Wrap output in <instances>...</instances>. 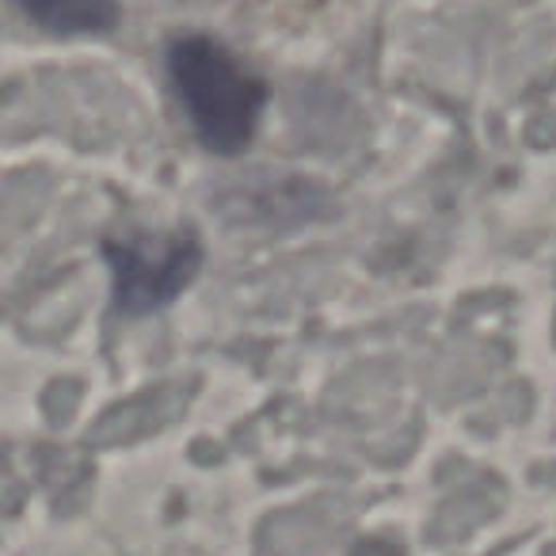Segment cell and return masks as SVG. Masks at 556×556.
I'll list each match as a JSON object with an SVG mask.
<instances>
[{"instance_id": "6da1fadb", "label": "cell", "mask_w": 556, "mask_h": 556, "mask_svg": "<svg viewBox=\"0 0 556 556\" xmlns=\"http://www.w3.org/2000/svg\"><path fill=\"white\" fill-rule=\"evenodd\" d=\"M168 80L202 149L237 156L252 146L267 108V85L248 73L229 47L206 35H187L168 47Z\"/></svg>"}, {"instance_id": "7a4b0ae2", "label": "cell", "mask_w": 556, "mask_h": 556, "mask_svg": "<svg viewBox=\"0 0 556 556\" xmlns=\"http://www.w3.org/2000/svg\"><path fill=\"white\" fill-rule=\"evenodd\" d=\"M103 255L115 275V309L123 317H146L172 305L202 267V244L194 232H172L161 240H108Z\"/></svg>"}, {"instance_id": "3957f363", "label": "cell", "mask_w": 556, "mask_h": 556, "mask_svg": "<svg viewBox=\"0 0 556 556\" xmlns=\"http://www.w3.org/2000/svg\"><path fill=\"white\" fill-rule=\"evenodd\" d=\"M16 9L54 35H103L118 24V0H16Z\"/></svg>"}]
</instances>
